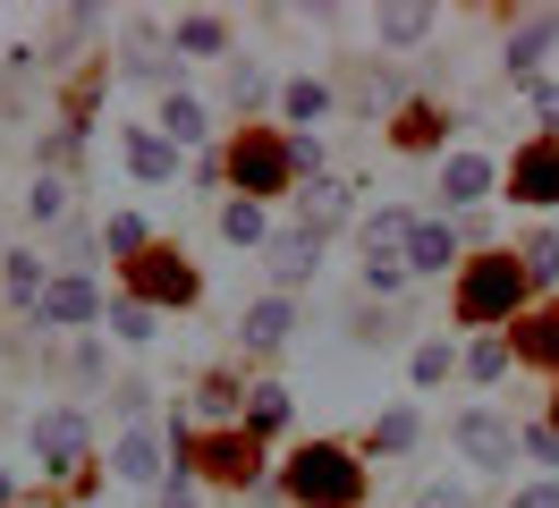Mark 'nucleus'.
I'll return each instance as SVG.
<instances>
[{"label": "nucleus", "instance_id": "20e7f679", "mask_svg": "<svg viewBox=\"0 0 559 508\" xmlns=\"http://www.w3.org/2000/svg\"><path fill=\"white\" fill-rule=\"evenodd\" d=\"M450 440H457V458H466V466H484V474H500L509 458H518V433H509V424H500L491 406L457 415V424H450Z\"/></svg>", "mask_w": 559, "mask_h": 508}, {"label": "nucleus", "instance_id": "ea45409f", "mask_svg": "<svg viewBox=\"0 0 559 508\" xmlns=\"http://www.w3.org/2000/svg\"><path fill=\"white\" fill-rule=\"evenodd\" d=\"M509 508H559V483H525V492H518Z\"/></svg>", "mask_w": 559, "mask_h": 508}, {"label": "nucleus", "instance_id": "39448f33", "mask_svg": "<svg viewBox=\"0 0 559 508\" xmlns=\"http://www.w3.org/2000/svg\"><path fill=\"white\" fill-rule=\"evenodd\" d=\"M35 322H43V331H76V322H103V288H94L85 271H60V280L43 288Z\"/></svg>", "mask_w": 559, "mask_h": 508}, {"label": "nucleus", "instance_id": "f8f14e48", "mask_svg": "<svg viewBox=\"0 0 559 508\" xmlns=\"http://www.w3.org/2000/svg\"><path fill=\"white\" fill-rule=\"evenodd\" d=\"M136 280H144V305H187L195 297V271L178 263V255H136Z\"/></svg>", "mask_w": 559, "mask_h": 508}, {"label": "nucleus", "instance_id": "72a5a7b5", "mask_svg": "<svg viewBox=\"0 0 559 508\" xmlns=\"http://www.w3.org/2000/svg\"><path fill=\"white\" fill-rule=\"evenodd\" d=\"M509 365V339H484V347H475V356H466V373H475V381H491V373Z\"/></svg>", "mask_w": 559, "mask_h": 508}, {"label": "nucleus", "instance_id": "b1692460", "mask_svg": "<svg viewBox=\"0 0 559 508\" xmlns=\"http://www.w3.org/2000/svg\"><path fill=\"white\" fill-rule=\"evenodd\" d=\"M288 424V390L263 381V390H246V433H280Z\"/></svg>", "mask_w": 559, "mask_h": 508}, {"label": "nucleus", "instance_id": "9b49d317", "mask_svg": "<svg viewBox=\"0 0 559 508\" xmlns=\"http://www.w3.org/2000/svg\"><path fill=\"white\" fill-rule=\"evenodd\" d=\"M491 178H500V169H491L484 153H441V203H484Z\"/></svg>", "mask_w": 559, "mask_h": 508}, {"label": "nucleus", "instance_id": "dca6fc26", "mask_svg": "<svg viewBox=\"0 0 559 508\" xmlns=\"http://www.w3.org/2000/svg\"><path fill=\"white\" fill-rule=\"evenodd\" d=\"M457 263V229L450 221H416V237H407V271H450Z\"/></svg>", "mask_w": 559, "mask_h": 508}, {"label": "nucleus", "instance_id": "423d86ee", "mask_svg": "<svg viewBox=\"0 0 559 508\" xmlns=\"http://www.w3.org/2000/svg\"><path fill=\"white\" fill-rule=\"evenodd\" d=\"M85 440H94V433H85V415H76V406H51V415H35V458H43L51 474H69L76 458H85Z\"/></svg>", "mask_w": 559, "mask_h": 508}, {"label": "nucleus", "instance_id": "0eeeda50", "mask_svg": "<svg viewBox=\"0 0 559 508\" xmlns=\"http://www.w3.org/2000/svg\"><path fill=\"white\" fill-rule=\"evenodd\" d=\"M509 196L534 203V212H551L559 203V144H525L518 162H509Z\"/></svg>", "mask_w": 559, "mask_h": 508}, {"label": "nucleus", "instance_id": "cd10ccee", "mask_svg": "<svg viewBox=\"0 0 559 508\" xmlns=\"http://www.w3.org/2000/svg\"><path fill=\"white\" fill-rule=\"evenodd\" d=\"M432 34V9H382V43H424Z\"/></svg>", "mask_w": 559, "mask_h": 508}, {"label": "nucleus", "instance_id": "4be33fe9", "mask_svg": "<svg viewBox=\"0 0 559 508\" xmlns=\"http://www.w3.org/2000/svg\"><path fill=\"white\" fill-rule=\"evenodd\" d=\"M178 51H229V17H212V9H195V17H178Z\"/></svg>", "mask_w": 559, "mask_h": 508}, {"label": "nucleus", "instance_id": "f704fd0d", "mask_svg": "<svg viewBox=\"0 0 559 508\" xmlns=\"http://www.w3.org/2000/svg\"><path fill=\"white\" fill-rule=\"evenodd\" d=\"M518 449H534L543 466H559V433H543V424H534V433H518Z\"/></svg>", "mask_w": 559, "mask_h": 508}, {"label": "nucleus", "instance_id": "37998d69", "mask_svg": "<svg viewBox=\"0 0 559 508\" xmlns=\"http://www.w3.org/2000/svg\"><path fill=\"white\" fill-rule=\"evenodd\" d=\"M0 508H9V474H0Z\"/></svg>", "mask_w": 559, "mask_h": 508}, {"label": "nucleus", "instance_id": "6ab92c4d", "mask_svg": "<svg viewBox=\"0 0 559 508\" xmlns=\"http://www.w3.org/2000/svg\"><path fill=\"white\" fill-rule=\"evenodd\" d=\"M162 135H170V144H204V102L195 94H162Z\"/></svg>", "mask_w": 559, "mask_h": 508}, {"label": "nucleus", "instance_id": "2f4dec72", "mask_svg": "<svg viewBox=\"0 0 559 508\" xmlns=\"http://www.w3.org/2000/svg\"><path fill=\"white\" fill-rule=\"evenodd\" d=\"M416 381H424V390L450 381V339H424V347H416Z\"/></svg>", "mask_w": 559, "mask_h": 508}, {"label": "nucleus", "instance_id": "9d476101", "mask_svg": "<svg viewBox=\"0 0 559 508\" xmlns=\"http://www.w3.org/2000/svg\"><path fill=\"white\" fill-rule=\"evenodd\" d=\"M559 43V9H543V17H525V26H509V76H525L534 85V68H543V51Z\"/></svg>", "mask_w": 559, "mask_h": 508}, {"label": "nucleus", "instance_id": "4468645a", "mask_svg": "<svg viewBox=\"0 0 559 508\" xmlns=\"http://www.w3.org/2000/svg\"><path fill=\"white\" fill-rule=\"evenodd\" d=\"M128 169H136L144 187H170V169H178V144L162 128H136L128 135Z\"/></svg>", "mask_w": 559, "mask_h": 508}, {"label": "nucleus", "instance_id": "aec40b11", "mask_svg": "<svg viewBox=\"0 0 559 508\" xmlns=\"http://www.w3.org/2000/svg\"><path fill=\"white\" fill-rule=\"evenodd\" d=\"M0 263H9V271H0L9 305H26V314H35V305H43V288H51V280H43V263H35V255H0Z\"/></svg>", "mask_w": 559, "mask_h": 508}, {"label": "nucleus", "instance_id": "ddd939ff", "mask_svg": "<svg viewBox=\"0 0 559 508\" xmlns=\"http://www.w3.org/2000/svg\"><path fill=\"white\" fill-rule=\"evenodd\" d=\"M407 237H416V221H407L399 203H382V212L365 221V263H407Z\"/></svg>", "mask_w": 559, "mask_h": 508}, {"label": "nucleus", "instance_id": "7c9ffc66", "mask_svg": "<svg viewBox=\"0 0 559 508\" xmlns=\"http://www.w3.org/2000/svg\"><path fill=\"white\" fill-rule=\"evenodd\" d=\"M103 246H110V255H144V221H136V212H110Z\"/></svg>", "mask_w": 559, "mask_h": 508}, {"label": "nucleus", "instance_id": "c9c22d12", "mask_svg": "<svg viewBox=\"0 0 559 508\" xmlns=\"http://www.w3.org/2000/svg\"><path fill=\"white\" fill-rule=\"evenodd\" d=\"M416 508H466V492H457V483H424Z\"/></svg>", "mask_w": 559, "mask_h": 508}, {"label": "nucleus", "instance_id": "a211bd4d", "mask_svg": "<svg viewBox=\"0 0 559 508\" xmlns=\"http://www.w3.org/2000/svg\"><path fill=\"white\" fill-rule=\"evenodd\" d=\"M195 458H204V474H221V483H246V474H254V440H246V433H221V440H204Z\"/></svg>", "mask_w": 559, "mask_h": 508}, {"label": "nucleus", "instance_id": "f257e3e1", "mask_svg": "<svg viewBox=\"0 0 559 508\" xmlns=\"http://www.w3.org/2000/svg\"><path fill=\"white\" fill-rule=\"evenodd\" d=\"M288 492L306 508H356L365 500V466H356L340 440H306V449L288 458Z\"/></svg>", "mask_w": 559, "mask_h": 508}, {"label": "nucleus", "instance_id": "393cba45", "mask_svg": "<svg viewBox=\"0 0 559 508\" xmlns=\"http://www.w3.org/2000/svg\"><path fill=\"white\" fill-rule=\"evenodd\" d=\"M280 110H288V119L306 128V119H322V110H331V85H314V76H297V85L280 94Z\"/></svg>", "mask_w": 559, "mask_h": 508}, {"label": "nucleus", "instance_id": "79ce46f5", "mask_svg": "<svg viewBox=\"0 0 559 508\" xmlns=\"http://www.w3.org/2000/svg\"><path fill=\"white\" fill-rule=\"evenodd\" d=\"M525 94L543 102V119H551V128H559V85H525Z\"/></svg>", "mask_w": 559, "mask_h": 508}, {"label": "nucleus", "instance_id": "f03ea898", "mask_svg": "<svg viewBox=\"0 0 559 508\" xmlns=\"http://www.w3.org/2000/svg\"><path fill=\"white\" fill-rule=\"evenodd\" d=\"M525 297V255H484V263H466L457 280V322L466 331H491V322H509Z\"/></svg>", "mask_w": 559, "mask_h": 508}, {"label": "nucleus", "instance_id": "58836bf2", "mask_svg": "<svg viewBox=\"0 0 559 508\" xmlns=\"http://www.w3.org/2000/svg\"><path fill=\"white\" fill-rule=\"evenodd\" d=\"M195 406H204V415H229V406H238V390H229V381H204V399H195Z\"/></svg>", "mask_w": 559, "mask_h": 508}, {"label": "nucleus", "instance_id": "4c0bfd02", "mask_svg": "<svg viewBox=\"0 0 559 508\" xmlns=\"http://www.w3.org/2000/svg\"><path fill=\"white\" fill-rule=\"evenodd\" d=\"M399 144H432V110H407V119H399Z\"/></svg>", "mask_w": 559, "mask_h": 508}, {"label": "nucleus", "instance_id": "e433bc0d", "mask_svg": "<svg viewBox=\"0 0 559 508\" xmlns=\"http://www.w3.org/2000/svg\"><path fill=\"white\" fill-rule=\"evenodd\" d=\"M288 162H297V169H314V178H322V144H314V135H288Z\"/></svg>", "mask_w": 559, "mask_h": 508}, {"label": "nucleus", "instance_id": "5701e85b", "mask_svg": "<svg viewBox=\"0 0 559 508\" xmlns=\"http://www.w3.org/2000/svg\"><path fill=\"white\" fill-rule=\"evenodd\" d=\"M153 331H162V305H144V297L110 305V339H128V347H144Z\"/></svg>", "mask_w": 559, "mask_h": 508}, {"label": "nucleus", "instance_id": "412c9836", "mask_svg": "<svg viewBox=\"0 0 559 508\" xmlns=\"http://www.w3.org/2000/svg\"><path fill=\"white\" fill-rule=\"evenodd\" d=\"M518 356L525 365H559V305H543V314L518 331Z\"/></svg>", "mask_w": 559, "mask_h": 508}, {"label": "nucleus", "instance_id": "6e6552de", "mask_svg": "<svg viewBox=\"0 0 559 508\" xmlns=\"http://www.w3.org/2000/svg\"><path fill=\"white\" fill-rule=\"evenodd\" d=\"M288 331H297V305H288V297H254V305H246V322H238V339L254 347V356H280Z\"/></svg>", "mask_w": 559, "mask_h": 508}, {"label": "nucleus", "instance_id": "a878e982", "mask_svg": "<svg viewBox=\"0 0 559 508\" xmlns=\"http://www.w3.org/2000/svg\"><path fill=\"white\" fill-rule=\"evenodd\" d=\"M263 229H272L263 203H229V212H221V237H229V246H263Z\"/></svg>", "mask_w": 559, "mask_h": 508}, {"label": "nucleus", "instance_id": "c85d7f7f", "mask_svg": "<svg viewBox=\"0 0 559 508\" xmlns=\"http://www.w3.org/2000/svg\"><path fill=\"white\" fill-rule=\"evenodd\" d=\"M373 449H390V458H399V449H416V415H407V406H390L382 424H373Z\"/></svg>", "mask_w": 559, "mask_h": 508}, {"label": "nucleus", "instance_id": "bb28decb", "mask_svg": "<svg viewBox=\"0 0 559 508\" xmlns=\"http://www.w3.org/2000/svg\"><path fill=\"white\" fill-rule=\"evenodd\" d=\"M60 212H69V178H51V169H43L35 196H26V221H60Z\"/></svg>", "mask_w": 559, "mask_h": 508}, {"label": "nucleus", "instance_id": "473e14b6", "mask_svg": "<svg viewBox=\"0 0 559 508\" xmlns=\"http://www.w3.org/2000/svg\"><path fill=\"white\" fill-rule=\"evenodd\" d=\"M525 280H559V237H534V246H525Z\"/></svg>", "mask_w": 559, "mask_h": 508}, {"label": "nucleus", "instance_id": "7ed1b4c3", "mask_svg": "<svg viewBox=\"0 0 559 508\" xmlns=\"http://www.w3.org/2000/svg\"><path fill=\"white\" fill-rule=\"evenodd\" d=\"M229 169H238L246 203H254V196H280V187L297 178V162H288V144H280V135H263V128H246V135H238V153H229Z\"/></svg>", "mask_w": 559, "mask_h": 508}, {"label": "nucleus", "instance_id": "1a4fd4ad", "mask_svg": "<svg viewBox=\"0 0 559 508\" xmlns=\"http://www.w3.org/2000/svg\"><path fill=\"white\" fill-rule=\"evenodd\" d=\"M110 466H119V483H162V433H153V424H128L119 449H110Z\"/></svg>", "mask_w": 559, "mask_h": 508}, {"label": "nucleus", "instance_id": "2eb2a0df", "mask_svg": "<svg viewBox=\"0 0 559 508\" xmlns=\"http://www.w3.org/2000/svg\"><path fill=\"white\" fill-rule=\"evenodd\" d=\"M314 271H322V237L288 229V237L272 246V280H280V288H297V280H314Z\"/></svg>", "mask_w": 559, "mask_h": 508}, {"label": "nucleus", "instance_id": "c756f323", "mask_svg": "<svg viewBox=\"0 0 559 508\" xmlns=\"http://www.w3.org/2000/svg\"><path fill=\"white\" fill-rule=\"evenodd\" d=\"M229 94H238V110H254V102L272 94V76H263L254 60H238V68H229Z\"/></svg>", "mask_w": 559, "mask_h": 508}, {"label": "nucleus", "instance_id": "a19ab883", "mask_svg": "<svg viewBox=\"0 0 559 508\" xmlns=\"http://www.w3.org/2000/svg\"><path fill=\"white\" fill-rule=\"evenodd\" d=\"M162 508H195V492H187V474H178V483H162Z\"/></svg>", "mask_w": 559, "mask_h": 508}, {"label": "nucleus", "instance_id": "f3484780", "mask_svg": "<svg viewBox=\"0 0 559 508\" xmlns=\"http://www.w3.org/2000/svg\"><path fill=\"white\" fill-rule=\"evenodd\" d=\"M340 221H348V187H331V178H314V196L297 203V229H306V237H331Z\"/></svg>", "mask_w": 559, "mask_h": 508}]
</instances>
